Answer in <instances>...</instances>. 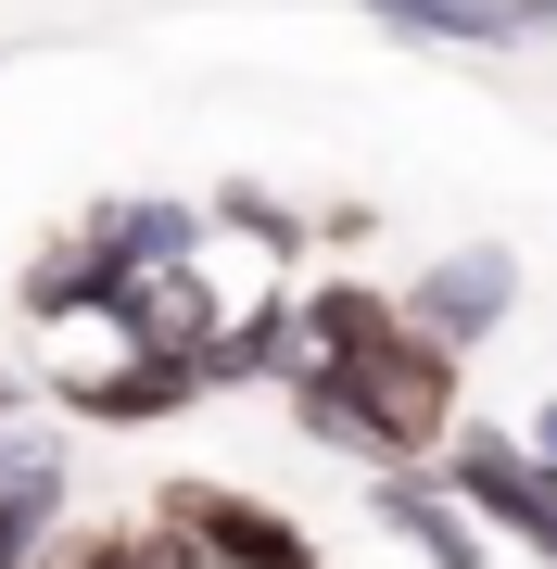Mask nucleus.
<instances>
[{"label": "nucleus", "mask_w": 557, "mask_h": 569, "mask_svg": "<svg viewBox=\"0 0 557 569\" xmlns=\"http://www.w3.org/2000/svg\"><path fill=\"white\" fill-rule=\"evenodd\" d=\"M203 216L228 228V241L267 253V279H305V266H317V216H305V203H279L267 178H216V190H203Z\"/></svg>", "instance_id": "nucleus-11"}, {"label": "nucleus", "mask_w": 557, "mask_h": 569, "mask_svg": "<svg viewBox=\"0 0 557 569\" xmlns=\"http://www.w3.org/2000/svg\"><path fill=\"white\" fill-rule=\"evenodd\" d=\"M392 305H406V329H418V342L481 355V342L519 317V253H507V241H456V253H431V266H418V279H392Z\"/></svg>", "instance_id": "nucleus-4"}, {"label": "nucleus", "mask_w": 557, "mask_h": 569, "mask_svg": "<svg viewBox=\"0 0 557 569\" xmlns=\"http://www.w3.org/2000/svg\"><path fill=\"white\" fill-rule=\"evenodd\" d=\"M533 39H557V0H545V26H533Z\"/></svg>", "instance_id": "nucleus-17"}, {"label": "nucleus", "mask_w": 557, "mask_h": 569, "mask_svg": "<svg viewBox=\"0 0 557 569\" xmlns=\"http://www.w3.org/2000/svg\"><path fill=\"white\" fill-rule=\"evenodd\" d=\"M368 507H380V531H392L418 569H495V557H481V519L456 507L431 468H368Z\"/></svg>", "instance_id": "nucleus-9"}, {"label": "nucleus", "mask_w": 557, "mask_h": 569, "mask_svg": "<svg viewBox=\"0 0 557 569\" xmlns=\"http://www.w3.org/2000/svg\"><path fill=\"white\" fill-rule=\"evenodd\" d=\"M279 406H291L305 443H330V456H355V468H431V456L456 443V418H469V355L392 329V342L355 355V367L317 355Z\"/></svg>", "instance_id": "nucleus-1"}, {"label": "nucleus", "mask_w": 557, "mask_h": 569, "mask_svg": "<svg viewBox=\"0 0 557 569\" xmlns=\"http://www.w3.org/2000/svg\"><path fill=\"white\" fill-rule=\"evenodd\" d=\"M291 305H305V342L330 355V367H355V355H380L392 329H406V305H392L380 279H342V266H305V279H291Z\"/></svg>", "instance_id": "nucleus-10"}, {"label": "nucleus", "mask_w": 557, "mask_h": 569, "mask_svg": "<svg viewBox=\"0 0 557 569\" xmlns=\"http://www.w3.org/2000/svg\"><path fill=\"white\" fill-rule=\"evenodd\" d=\"M355 13H368L380 39H418V51H519L533 39L507 0H355Z\"/></svg>", "instance_id": "nucleus-12"}, {"label": "nucleus", "mask_w": 557, "mask_h": 569, "mask_svg": "<svg viewBox=\"0 0 557 569\" xmlns=\"http://www.w3.org/2000/svg\"><path fill=\"white\" fill-rule=\"evenodd\" d=\"M39 406L63 430H166L203 406V355H102V367H51Z\"/></svg>", "instance_id": "nucleus-3"}, {"label": "nucleus", "mask_w": 557, "mask_h": 569, "mask_svg": "<svg viewBox=\"0 0 557 569\" xmlns=\"http://www.w3.org/2000/svg\"><path fill=\"white\" fill-rule=\"evenodd\" d=\"M152 519H178L203 569H317L305 519L267 507V493H241V481H166V493H152Z\"/></svg>", "instance_id": "nucleus-5"}, {"label": "nucleus", "mask_w": 557, "mask_h": 569, "mask_svg": "<svg viewBox=\"0 0 557 569\" xmlns=\"http://www.w3.org/2000/svg\"><path fill=\"white\" fill-rule=\"evenodd\" d=\"M317 342H305V305H291V279H267L253 305H228V329L203 342V392H253V380H305Z\"/></svg>", "instance_id": "nucleus-8"}, {"label": "nucleus", "mask_w": 557, "mask_h": 569, "mask_svg": "<svg viewBox=\"0 0 557 569\" xmlns=\"http://www.w3.org/2000/svg\"><path fill=\"white\" fill-rule=\"evenodd\" d=\"M39 569H203L178 519H102V531H63Z\"/></svg>", "instance_id": "nucleus-13"}, {"label": "nucleus", "mask_w": 557, "mask_h": 569, "mask_svg": "<svg viewBox=\"0 0 557 569\" xmlns=\"http://www.w3.org/2000/svg\"><path fill=\"white\" fill-rule=\"evenodd\" d=\"M507 13H519V26H545V0H507Z\"/></svg>", "instance_id": "nucleus-16"}, {"label": "nucleus", "mask_w": 557, "mask_h": 569, "mask_svg": "<svg viewBox=\"0 0 557 569\" xmlns=\"http://www.w3.org/2000/svg\"><path fill=\"white\" fill-rule=\"evenodd\" d=\"M77 241H89V253H115V266H140V279H178V266H203L216 216H203V203H178V190H102V203L77 216Z\"/></svg>", "instance_id": "nucleus-7"}, {"label": "nucleus", "mask_w": 557, "mask_h": 569, "mask_svg": "<svg viewBox=\"0 0 557 569\" xmlns=\"http://www.w3.org/2000/svg\"><path fill=\"white\" fill-rule=\"evenodd\" d=\"M431 481L469 507L481 531H507L519 557H545L557 569V468L519 443V430H495V418H456V443L431 456Z\"/></svg>", "instance_id": "nucleus-2"}, {"label": "nucleus", "mask_w": 557, "mask_h": 569, "mask_svg": "<svg viewBox=\"0 0 557 569\" xmlns=\"http://www.w3.org/2000/svg\"><path fill=\"white\" fill-rule=\"evenodd\" d=\"M26 418H39V406H0V468H13V430H26Z\"/></svg>", "instance_id": "nucleus-15"}, {"label": "nucleus", "mask_w": 557, "mask_h": 569, "mask_svg": "<svg viewBox=\"0 0 557 569\" xmlns=\"http://www.w3.org/2000/svg\"><path fill=\"white\" fill-rule=\"evenodd\" d=\"M63 531H77V443H63V418H26L13 468H0V569H39Z\"/></svg>", "instance_id": "nucleus-6"}, {"label": "nucleus", "mask_w": 557, "mask_h": 569, "mask_svg": "<svg viewBox=\"0 0 557 569\" xmlns=\"http://www.w3.org/2000/svg\"><path fill=\"white\" fill-rule=\"evenodd\" d=\"M519 443H533V456L557 468V392H545V406H533V430H519Z\"/></svg>", "instance_id": "nucleus-14"}]
</instances>
